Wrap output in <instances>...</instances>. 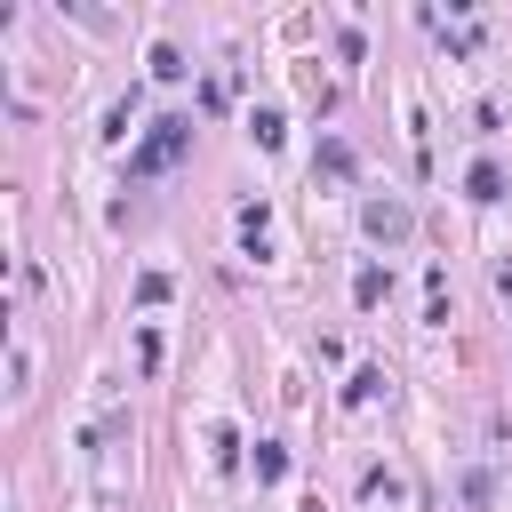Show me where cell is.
Here are the masks:
<instances>
[{
  "instance_id": "obj_2",
  "label": "cell",
  "mask_w": 512,
  "mask_h": 512,
  "mask_svg": "<svg viewBox=\"0 0 512 512\" xmlns=\"http://www.w3.org/2000/svg\"><path fill=\"white\" fill-rule=\"evenodd\" d=\"M408 224H416V216H408L400 200H368V232H376V240H408Z\"/></svg>"
},
{
  "instance_id": "obj_1",
  "label": "cell",
  "mask_w": 512,
  "mask_h": 512,
  "mask_svg": "<svg viewBox=\"0 0 512 512\" xmlns=\"http://www.w3.org/2000/svg\"><path fill=\"white\" fill-rule=\"evenodd\" d=\"M184 144H192V120H152V136L136 144L128 176H160V168H176V160H184Z\"/></svg>"
},
{
  "instance_id": "obj_3",
  "label": "cell",
  "mask_w": 512,
  "mask_h": 512,
  "mask_svg": "<svg viewBox=\"0 0 512 512\" xmlns=\"http://www.w3.org/2000/svg\"><path fill=\"white\" fill-rule=\"evenodd\" d=\"M464 184H472V200H496V192H504V176H496V160H480V168H472Z\"/></svg>"
}]
</instances>
